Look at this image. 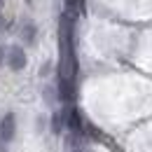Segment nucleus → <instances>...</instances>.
Wrapping results in <instances>:
<instances>
[{
  "instance_id": "obj_1",
  "label": "nucleus",
  "mask_w": 152,
  "mask_h": 152,
  "mask_svg": "<svg viewBox=\"0 0 152 152\" xmlns=\"http://www.w3.org/2000/svg\"><path fill=\"white\" fill-rule=\"evenodd\" d=\"M0 136H2V140H10V138L14 136V115H7V117L2 119V126H0Z\"/></svg>"
},
{
  "instance_id": "obj_2",
  "label": "nucleus",
  "mask_w": 152,
  "mask_h": 152,
  "mask_svg": "<svg viewBox=\"0 0 152 152\" xmlns=\"http://www.w3.org/2000/svg\"><path fill=\"white\" fill-rule=\"evenodd\" d=\"M7 61H10V68H14V70H19L21 66H23V52H21L19 47H14V49H10V56H7Z\"/></svg>"
}]
</instances>
